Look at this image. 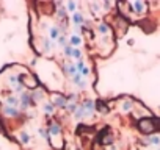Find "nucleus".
I'll return each instance as SVG.
<instances>
[{
  "instance_id": "nucleus-4",
  "label": "nucleus",
  "mask_w": 160,
  "mask_h": 150,
  "mask_svg": "<svg viewBox=\"0 0 160 150\" xmlns=\"http://www.w3.org/2000/svg\"><path fill=\"white\" fill-rule=\"evenodd\" d=\"M52 103L58 108H68V99L60 96V94H53V102Z\"/></svg>"
},
{
  "instance_id": "nucleus-6",
  "label": "nucleus",
  "mask_w": 160,
  "mask_h": 150,
  "mask_svg": "<svg viewBox=\"0 0 160 150\" xmlns=\"http://www.w3.org/2000/svg\"><path fill=\"white\" fill-rule=\"evenodd\" d=\"M82 108H83V111H85V116H91L93 111H94V102H93V100H85V102L82 103Z\"/></svg>"
},
{
  "instance_id": "nucleus-30",
  "label": "nucleus",
  "mask_w": 160,
  "mask_h": 150,
  "mask_svg": "<svg viewBox=\"0 0 160 150\" xmlns=\"http://www.w3.org/2000/svg\"><path fill=\"white\" fill-rule=\"evenodd\" d=\"M108 150H116V147H115V145H110V147H108Z\"/></svg>"
},
{
  "instance_id": "nucleus-31",
  "label": "nucleus",
  "mask_w": 160,
  "mask_h": 150,
  "mask_svg": "<svg viewBox=\"0 0 160 150\" xmlns=\"http://www.w3.org/2000/svg\"><path fill=\"white\" fill-rule=\"evenodd\" d=\"M158 150H160V148H158Z\"/></svg>"
},
{
  "instance_id": "nucleus-3",
  "label": "nucleus",
  "mask_w": 160,
  "mask_h": 150,
  "mask_svg": "<svg viewBox=\"0 0 160 150\" xmlns=\"http://www.w3.org/2000/svg\"><path fill=\"white\" fill-rule=\"evenodd\" d=\"M19 103H21V108H22L24 111L28 110L30 105L33 103V102H32V96H30V92H22V94H21V100H19Z\"/></svg>"
},
{
  "instance_id": "nucleus-17",
  "label": "nucleus",
  "mask_w": 160,
  "mask_h": 150,
  "mask_svg": "<svg viewBox=\"0 0 160 150\" xmlns=\"http://www.w3.org/2000/svg\"><path fill=\"white\" fill-rule=\"evenodd\" d=\"M57 8H58V17L60 19H63V21H66V10H64V7L60 3V2H57Z\"/></svg>"
},
{
  "instance_id": "nucleus-25",
  "label": "nucleus",
  "mask_w": 160,
  "mask_h": 150,
  "mask_svg": "<svg viewBox=\"0 0 160 150\" xmlns=\"http://www.w3.org/2000/svg\"><path fill=\"white\" fill-rule=\"evenodd\" d=\"M113 141H115V138H113L112 134H107V136L104 138V141H102V142H104L105 145H113Z\"/></svg>"
},
{
  "instance_id": "nucleus-10",
  "label": "nucleus",
  "mask_w": 160,
  "mask_h": 150,
  "mask_svg": "<svg viewBox=\"0 0 160 150\" xmlns=\"http://www.w3.org/2000/svg\"><path fill=\"white\" fill-rule=\"evenodd\" d=\"M32 102L33 103H36V102H39V100H42V97H44V92H42V89H35L32 94Z\"/></svg>"
},
{
  "instance_id": "nucleus-1",
  "label": "nucleus",
  "mask_w": 160,
  "mask_h": 150,
  "mask_svg": "<svg viewBox=\"0 0 160 150\" xmlns=\"http://www.w3.org/2000/svg\"><path fill=\"white\" fill-rule=\"evenodd\" d=\"M138 130L143 134L152 136L157 130H160V119H155L154 116L152 117H143V119L138 120Z\"/></svg>"
},
{
  "instance_id": "nucleus-16",
  "label": "nucleus",
  "mask_w": 160,
  "mask_h": 150,
  "mask_svg": "<svg viewBox=\"0 0 160 150\" xmlns=\"http://www.w3.org/2000/svg\"><path fill=\"white\" fill-rule=\"evenodd\" d=\"M94 108H96L101 114H107V113H108V108L105 106L104 102H98V103H94Z\"/></svg>"
},
{
  "instance_id": "nucleus-9",
  "label": "nucleus",
  "mask_w": 160,
  "mask_h": 150,
  "mask_svg": "<svg viewBox=\"0 0 160 150\" xmlns=\"http://www.w3.org/2000/svg\"><path fill=\"white\" fill-rule=\"evenodd\" d=\"M144 144L146 145H160V136L158 134H152L148 139H144Z\"/></svg>"
},
{
  "instance_id": "nucleus-2",
  "label": "nucleus",
  "mask_w": 160,
  "mask_h": 150,
  "mask_svg": "<svg viewBox=\"0 0 160 150\" xmlns=\"http://www.w3.org/2000/svg\"><path fill=\"white\" fill-rule=\"evenodd\" d=\"M130 8H132V11H133L135 14L143 16V14L148 13L149 5H148V2H130Z\"/></svg>"
},
{
  "instance_id": "nucleus-26",
  "label": "nucleus",
  "mask_w": 160,
  "mask_h": 150,
  "mask_svg": "<svg viewBox=\"0 0 160 150\" xmlns=\"http://www.w3.org/2000/svg\"><path fill=\"white\" fill-rule=\"evenodd\" d=\"M57 42L61 45V47H66L68 45V39L64 38V36H58V39H57Z\"/></svg>"
},
{
  "instance_id": "nucleus-28",
  "label": "nucleus",
  "mask_w": 160,
  "mask_h": 150,
  "mask_svg": "<svg viewBox=\"0 0 160 150\" xmlns=\"http://www.w3.org/2000/svg\"><path fill=\"white\" fill-rule=\"evenodd\" d=\"M80 75H82V77H87V75H90V67H83V70L82 72H80Z\"/></svg>"
},
{
  "instance_id": "nucleus-29",
  "label": "nucleus",
  "mask_w": 160,
  "mask_h": 150,
  "mask_svg": "<svg viewBox=\"0 0 160 150\" xmlns=\"http://www.w3.org/2000/svg\"><path fill=\"white\" fill-rule=\"evenodd\" d=\"M71 52H72V47H71V45H66V47H64V55H66V56H71Z\"/></svg>"
},
{
  "instance_id": "nucleus-18",
  "label": "nucleus",
  "mask_w": 160,
  "mask_h": 150,
  "mask_svg": "<svg viewBox=\"0 0 160 150\" xmlns=\"http://www.w3.org/2000/svg\"><path fill=\"white\" fill-rule=\"evenodd\" d=\"M98 31H99L101 35H108V33H110V27H108L107 24H99Z\"/></svg>"
},
{
  "instance_id": "nucleus-23",
  "label": "nucleus",
  "mask_w": 160,
  "mask_h": 150,
  "mask_svg": "<svg viewBox=\"0 0 160 150\" xmlns=\"http://www.w3.org/2000/svg\"><path fill=\"white\" fill-rule=\"evenodd\" d=\"M83 116H85V111H83V108H82V106H78V108H77V111L74 113V117H75V119H82Z\"/></svg>"
},
{
  "instance_id": "nucleus-15",
  "label": "nucleus",
  "mask_w": 160,
  "mask_h": 150,
  "mask_svg": "<svg viewBox=\"0 0 160 150\" xmlns=\"http://www.w3.org/2000/svg\"><path fill=\"white\" fill-rule=\"evenodd\" d=\"M18 105H19V100H18L14 96H8V97H7V106L18 108Z\"/></svg>"
},
{
  "instance_id": "nucleus-5",
  "label": "nucleus",
  "mask_w": 160,
  "mask_h": 150,
  "mask_svg": "<svg viewBox=\"0 0 160 150\" xmlns=\"http://www.w3.org/2000/svg\"><path fill=\"white\" fill-rule=\"evenodd\" d=\"M47 133H49L50 136H58V134L61 133V127H60V125H58L57 122H52V120H49Z\"/></svg>"
},
{
  "instance_id": "nucleus-12",
  "label": "nucleus",
  "mask_w": 160,
  "mask_h": 150,
  "mask_svg": "<svg viewBox=\"0 0 160 150\" xmlns=\"http://www.w3.org/2000/svg\"><path fill=\"white\" fill-rule=\"evenodd\" d=\"M80 44H82V38H80L78 35H72V36H71V39H69V45H71V47H74V49H77Z\"/></svg>"
},
{
  "instance_id": "nucleus-13",
  "label": "nucleus",
  "mask_w": 160,
  "mask_h": 150,
  "mask_svg": "<svg viewBox=\"0 0 160 150\" xmlns=\"http://www.w3.org/2000/svg\"><path fill=\"white\" fill-rule=\"evenodd\" d=\"M71 19H72V22H74L77 27H82V24H83V16L80 14V13H77V11H75V13L72 14V17H71Z\"/></svg>"
},
{
  "instance_id": "nucleus-27",
  "label": "nucleus",
  "mask_w": 160,
  "mask_h": 150,
  "mask_svg": "<svg viewBox=\"0 0 160 150\" xmlns=\"http://www.w3.org/2000/svg\"><path fill=\"white\" fill-rule=\"evenodd\" d=\"M75 8H77V5H75L74 2H68V10H69V11H72V14L75 13Z\"/></svg>"
},
{
  "instance_id": "nucleus-7",
  "label": "nucleus",
  "mask_w": 160,
  "mask_h": 150,
  "mask_svg": "<svg viewBox=\"0 0 160 150\" xmlns=\"http://www.w3.org/2000/svg\"><path fill=\"white\" fill-rule=\"evenodd\" d=\"M71 78H72V83H74L75 86H78V88H82V89H83V88L87 86V82L83 80V77H82V75H80L78 72L74 75V77H71Z\"/></svg>"
},
{
  "instance_id": "nucleus-22",
  "label": "nucleus",
  "mask_w": 160,
  "mask_h": 150,
  "mask_svg": "<svg viewBox=\"0 0 160 150\" xmlns=\"http://www.w3.org/2000/svg\"><path fill=\"white\" fill-rule=\"evenodd\" d=\"M44 111H46L47 114H53L55 105H53V103H46V105H44Z\"/></svg>"
},
{
  "instance_id": "nucleus-11",
  "label": "nucleus",
  "mask_w": 160,
  "mask_h": 150,
  "mask_svg": "<svg viewBox=\"0 0 160 150\" xmlns=\"http://www.w3.org/2000/svg\"><path fill=\"white\" fill-rule=\"evenodd\" d=\"M3 113H5L8 117H18V116H19V110H18V108H13V106H5V108H3Z\"/></svg>"
},
{
  "instance_id": "nucleus-8",
  "label": "nucleus",
  "mask_w": 160,
  "mask_h": 150,
  "mask_svg": "<svg viewBox=\"0 0 160 150\" xmlns=\"http://www.w3.org/2000/svg\"><path fill=\"white\" fill-rule=\"evenodd\" d=\"M63 69H64V72L69 75V77H74V75L77 73L75 64H72V63H64V64H63Z\"/></svg>"
},
{
  "instance_id": "nucleus-21",
  "label": "nucleus",
  "mask_w": 160,
  "mask_h": 150,
  "mask_svg": "<svg viewBox=\"0 0 160 150\" xmlns=\"http://www.w3.org/2000/svg\"><path fill=\"white\" fill-rule=\"evenodd\" d=\"M71 56H72V58H75L77 61H80V59H82V52H80L78 49H74V47H72V52H71Z\"/></svg>"
},
{
  "instance_id": "nucleus-19",
  "label": "nucleus",
  "mask_w": 160,
  "mask_h": 150,
  "mask_svg": "<svg viewBox=\"0 0 160 150\" xmlns=\"http://www.w3.org/2000/svg\"><path fill=\"white\" fill-rule=\"evenodd\" d=\"M49 35H50V39H52V41H53V39H58V36H60L58 27H52V28L49 30Z\"/></svg>"
},
{
  "instance_id": "nucleus-24",
  "label": "nucleus",
  "mask_w": 160,
  "mask_h": 150,
  "mask_svg": "<svg viewBox=\"0 0 160 150\" xmlns=\"http://www.w3.org/2000/svg\"><path fill=\"white\" fill-rule=\"evenodd\" d=\"M19 139H21V142H22V144H28V142H30V136H28L25 131H22V133H21Z\"/></svg>"
},
{
  "instance_id": "nucleus-14",
  "label": "nucleus",
  "mask_w": 160,
  "mask_h": 150,
  "mask_svg": "<svg viewBox=\"0 0 160 150\" xmlns=\"http://www.w3.org/2000/svg\"><path fill=\"white\" fill-rule=\"evenodd\" d=\"M133 102L130 100V99H126L124 102H122V105H121V108H122V111H126V113H129V111H132L133 110Z\"/></svg>"
},
{
  "instance_id": "nucleus-20",
  "label": "nucleus",
  "mask_w": 160,
  "mask_h": 150,
  "mask_svg": "<svg viewBox=\"0 0 160 150\" xmlns=\"http://www.w3.org/2000/svg\"><path fill=\"white\" fill-rule=\"evenodd\" d=\"M42 44H44V52H50L52 50V47H53V42H52V39H42Z\"/></svg>"
}]
</instances>
